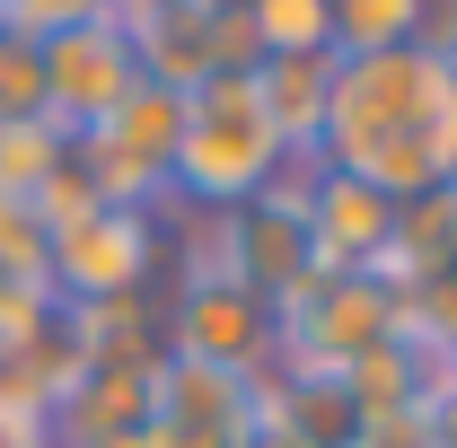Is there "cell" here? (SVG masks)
I'll return each instance as SVG.
<instances>
[{
  "label": "cell",
  "instance_id": "cell-1",
  "mask_svg": "<svg viewBox=\"0 0 457 448\" xmlns=\"http://www.w3.org/2000/svg\"><path fill=\"white\" fill-rule=\"evenodd\" d=\"M317 168L352 176L387 203H422L457 185V62L440 45L343 54Z\"/></svg>",
  "mask_w": 457,
  "mask_h": 448
},
{
  "label": "cell",
  "instance_id": "cell-2",
  "mask_svg": "<svg viewBox=\"0 0 457 448\" xmlns=\"http://www.w3.org/2000/svg\"><path fill=\"white\" fill-rule=\"evenodd\" d=\"M299 168L273 132V114L255 97V71H212L185 88V132H176L168 194H185L194 212H237L264 185H282Z\"/></svg>",
  "mask_w": 457,
  "mask_h": 448
},
{
  "label": "cell",
  "instance_id": "cell-3",
  "mask_svg": "<svg viewBox=\"0 0 457 448\" xmlns=\"http://www.w3.org/2000/svg\"><path fill=\"white\" fill-rule=\"evenodd\" d=\"M159 352L228 369V378H273V361H282V308L264 290H246L237 273H220V264H194L185 290L168 299V317H159Z\"/></svg>",
  "mask_w": 457,
  "mask_h": 448
},
{
  "label": "cell",
  "instance_id": "cell-4",
  "mask_svg": "<svg viewBox=\"0 0 457 448\" xmlns=\"http://www.w3.org/2000/svg\"><path fill=\"white\" fill-rule=\"evenodd\" d=\"M150 264H159V203H88L54 220L45 290L62 308H114V299H141Z\"/></svg>",
  "mask_w": 457,
  "mask_h": 448
},
{
  "label": "cell",
  "instance_id": "cell-5",
  "mask_svg": "<svg viewBox=\"0 0 457 448\" xmlns=\"http://www.w3.org/2000/svg\"><path fill=\"white\" fill-rule=\"evenodd\" d=\"M396 335H404V299L378 273H317L282 308V361H299V369H352Z\"/></svg>",
  "mask_w": 457,
  "mask_h": 448
},
{
  "label": "cell",
  "instance_id": "cell-6",
  "mask_svg": "<svg viewBox=\"0 0 457 448\" xmlns=\"http://www.w3.org/2000/svg\"><path fill=\"white\" fill-rule=\"evenodd\" d=\"M132 88H141V54H132L123 18H97V27H62V36H45V114H54L62 132L106 123Z\"/></svg>",
  "mask_w": 457,
  "mask_h": 448
},
{
  "label": "cell",
  "instance_id": "cell-7",
  "mask_svg": "<svg viewBox=\"0 0 457 448\" xmlns=\"http://www.w3.org/2000/svg\"><path fill=\"white\" fill-rule=\"evenodd\" d=\"M299 203H308V237H317V264L326 273H387L404 203H387V194H370V185H352L335 168H317V159H308Z\"/></svg>",
  "mask_w": 457,
  "mask_h": 448
},
{
  "label": "cell",
  "instance_id": "cell-8",
  "mask_svg": "<svg viewBox=\"0 0 457 448\" xmlns=\"http://www.w3.org/2000/svg\"><path fill=\"white\" fill-rule=\"evenodd\" d=\"M335 62L343 54H264L255 62V97H264V114H273V132H282L290 159H317V141H326Z\"/></svg>",
  "mask_w": 457,
  "mask_h": 448
},
{
  "label": "cell",
  "instance_id": "cell-9",
  "mask_svg": "<svg viewBox=\"0 0 457 448\" xmlns=\"http://www.w3.org/2000/svg\"><path fill=\"white\" fill-rule=\"evenodd\" d=\"M71 168V132L27 114V123H0V203H45L54 176Z\"/></svg>",
  "mask_w": 457,
  "mask_h": 448
},
{
  "label": "cell",
  "instance_id": "cell-10",
  "mask_svg": "<svg viewBox=\"0 0 457 448\" xmlns=\"http://www.w3.org/2000/svg\"><path fill=\"white\" fill-rule=\"evenodd\" d=\"M335 18V54H387V45H422L431 0H326Z\"/></svg>",
  "mask_w": 457,
  "mask_h": 448
},
{
  "label": "cell",
  "instance_id": "cell-11",
  "mask_svg": "<svg viewBox=\"0 0 457 448\" xmlns=\"http://www.w3.org/2000/svg\"><path fill=\"white\" fill-rule=\"evenodd\" d=\"M255 54H335V18L326 0H237Z\"/></svg>",
  "mask_w": 457,
  "mask_h": 448
},
{
  "label": "cell",
  "instance_id": "cell-12",
  "mask_svg": "<svg viewBox=\"0 0 457 448\" xmlns=\"http://www.w3.org/2000/svg\"><path fill=\"white\" fill-rule=\"evenodd\" d=\"M27 114H45V45L36 36H0V123H27Z\"/></svg>",
  "mask_w": 457,
  "mask_h": 448
},
{
  "label": "cell",
  "instance_id": "cell-13",
  "mask_svg": "<svg viewBox=\"0 0 457 448\" xmlns=\"http://www.w3.org/2000/svg\"><path fill=\"white\" fill-rule=\"evenodd\" d=\"M9 36H62V27H97V18H123V0H0Z\"/></svg>",
  "mask_w": 457,
  "mask_h": 448
},
{
  "label": "cell",
  "instance_id": "cell-14",
  "mask_svg": "<svg viewBox=\"0 0 457 448\" xmlns=\"http://www.w3.org/2000/svg\"><path fill=\"white\" fill-rule=\"evenodd\" d=\"M0 448H54V422L18 395H0Z\"/></svg>",
  "mask_w": 457,
  "mask_h": 448
}]
</instances>
